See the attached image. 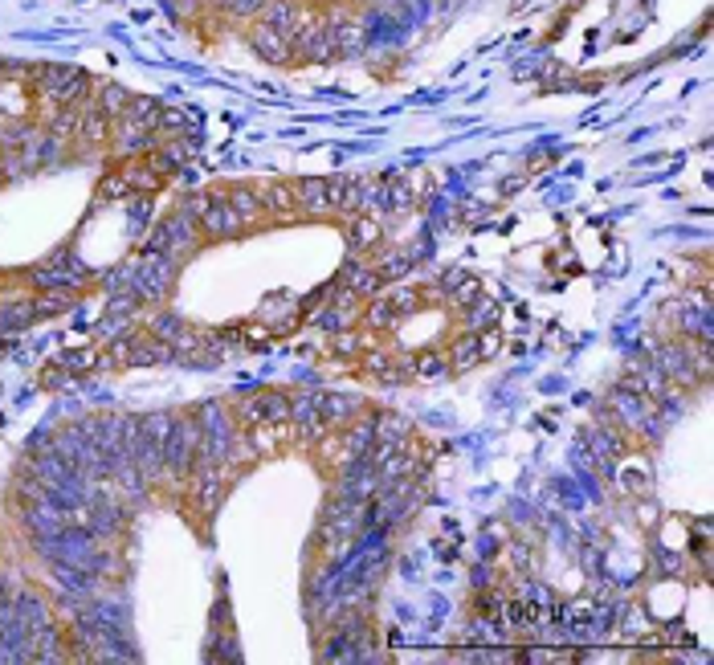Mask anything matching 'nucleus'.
I'll return each instance as SVG.
<instances>
[{
  "label": "nucleus",
  "mask_w": 714,
  "mask_h": 665,
  "mask_svg": "<svg viewBox=\"0 0 714 665\" xmlns=\"http://www.w3.org/2000/svg\"><path fill=\"white\" fill-rule=\"evenodd\" d=\"M388 302H392V311H396V319H408V314L421 311V294L416 290H396V294H388Z\"/></svg>",
  "instance_id": "obj_26"
},
{
  "label": "nucleus",
  "mask_w": 714,
  "mask_h": 665,
  "mask_svg": "<svg viewBox=\"0 0 714 665\" xmlns=\"http://www.w3.org/2000/svg\"><path fill=\"white\" fill-rule=\"evenodd\" d=\"M360 322H363V331H392L400 319H396V311H392V302H388V299L372 294L368 306L360 311Z\"/></svg>",
  "instance_id": "obj_17"
},
{
  "label": "nucleus",
  "mask_w": 714,
  "mask_h": 665,
  "mask_svg": "<svg viewBox=\"0 0 714 665\" xmlns=\"http://www.w3.org/2000/svg\"><path fill=\"white\" fill-rule=\"evenodd\" d=\"M261 205H266V213H278V216L299 213V196H294V184H269V188L261 192Z\"/></svg>",
  "instance_id": "obj_19"
},
{
  "label": "nucleus",
  "mask_w": 714,
  "mask_h": 665,
  "mask_svg": "<svg viewBox=\"0 0 714 665\" xmlns=\"http://www.w3.org/2000/svg\"><path fill=\"white\" fill-rule=\"evenodd\" d=\"M376 274L392 282V278H404L408 274V258L404 253H384V258H376Z\"/></svg>",
  "instance_id": "obj_25"
},
{
  "label": "nucleus",
  "mask_w": 714,
  "mask_h": 665,
  "mask_svg": "<svg viewBox=\"0 0 714 665\" xmlns=\"http://www.w3.org/2000/svg\"><path fill=\"white\" fill-rule=\"evenodd\" d=\"M269 0H225V13L233 16V21H254V16H261V8H266Z\"/></svg>",
  "instance_id": "obj_24"
},
{
  "label": "nucleus",
  "mask_w": 714,
  "mask_h": 665,
  "mask_svg": "<svg viewBox=\"0 0 714 665\" xmlns=\"http://www.w3.org/2000/svg\"><path fill=\"white\" fill-rule=\"evenodd\" d=\"M33 319H37V311H33L29 294H0V335L25 331Z\"/></svg>",
  "instance_id": "obj_6"
},
{
  "label": "nucleus",
  "mask_w": 714,
  "mask_h": 665,
  "mask_svg": "<svg viewBox=\"0 0 714 665\" xmlns=\"http://www.w3.org/2000/svg\"><path fill=\"white\" fill-rule=\"evenodd\" d=\"M249 46H254L266 61H274V66H286V61H294L290 37H286L282 29H274V25H266V21H257L254 29H249Z\"/></svg>",
  "instance_id": "obj_3"
},
{
  "label": "nucleus",
  "mask_w": 714,
  "mask_h": 665,
  "mask_svg": "<svg viewBox=\"0 0 714 665\" xmlns=\"http://www.w3.org/2000/svg\"><path fill=\"white\" fill-rule=\"evenodd\" d=\"M408 372H413L416 380H441V375L449 372V360L441 352H416L413 360H408Z\"/></svg>",
  "instance_id": "obj_20"
},
{
  "label": "nucleus",
  "mask_w": 714,
  "mask_h": 665,
  "mask_svg": "<svg viewBox=\"0 0 714 665\" xmlns=\"http://www.w3.org/2000/svg\"><path fill=\"white\" fill-rule=\"evenodd\" d=\"M441 290L449 294V302H457V306H469L478 299V294H482V282H478V278H469L466 269H449L446 274V282H441Z\"/></svg>",
  "instance_id": "obj_13"
},
{
  "label": "nucleus",
  "mask_w": 714,
  "mask_h": 665,
  "mask_svg": "<svg viewBox=\"0 0 714 665\" xmlns=\"http://www.w3.org/2000/svg\"><path fill=\"white\" fill-rule=\"evenodd\" d=\"M339 286H347V290L360 294V299H372V294L384 290V278L376 274V266H363V261H352V266L343 269V278H339Z\"/></svg>",
  "instance_id": "obj_8"
},
{
  "label": "nucleus",
  "mask_w": 714,
  "mask_h": 665,
  "mask_svg": "<svg viewBox=\"0 0 714 665\" xmlns=\"http://www.w3.org/2000/svg\"><path fill=\"white\" fill-rule=\"evenodd\" d=\"M299 0H269L266 8H261V21L274 25V29H282L286 37H294V25H299Z\"/></svg>",
  "instance_id": "obj_16"
},
{
  "label": "nucleus",
  "mask_w": 714,
  "mask_h": 665,
  "mask_svg": "<svg viewBox=\"0 0 714 665\" xmlns=\"http://www.w3.org/2000/svg\"><path fill=\"white\" fill-rule=\"evenodd\" d=\"M180 274V258L172 253L143 249V258L135 261V294L143 302H163L172 294V282Z\"/></svg>",
  "instance_id": "obj_1"
},
{
  "label": "nucleus",
  "mask_w": 714,
  "mask_h": 665,
  "mask_svg": "<svg viewBox=\"0 0 714 665\" xmlns=\"http://www.w3.org/2000/svg\"><path fill=\"white\" fill-rule=\"evenodd\" d=\"M90 102H94V107H99L107 119H123L127 107H131V94L123 90V86H115V82H102L99 94H94Z\"/></svg>",
  "instance_id": "obj_18"
},
{
  "label": "nucleus",
  "mask_w": 714,
  "mask_h": 665,
  "mask_svg": "<svg viewBox=\"0 0 714 665\" xmlns=\"http://www.w3.org/2000/svg\"><path fill=\"white\" fill-rule=\"evenodd\" d=\"M294 196H299V208L310 216H327L331 200H327V180H299L294 184Z\"/></svg>",
  "instance_id": "obj_10"
},
{
  "label": "nucleus",
  "mask_w": 714,
  "mask_h": 665,
  "mask_svg": "<svg viewBox=\"0 0 714 665\" xmlns=\"http://www.w3.org/2000/svg\"><path fill=\"white\" fill-rule=\"evenodd\" d=\"M372 421H376V445H388V449H404V445H408V425H404V417L372 413Z\"/></svg>",
  "instance_id": "obj_12"
},
{
  "label": "nucleus",
  "mask_w": 714,
  "mask_h": 665,
  "mask_svg": "<svg viewBox=\"0 0 714 665\" xmlns=\"http://www.w3.org/2000/svg\"><path fill=\"white\" fill-rule=\"evenodd\" d=\"M331 352L343 355V360H360V352H363V335H360L355 327L335 331V339H331Z\"/></svg>",
  "instance_id": "obj_23"
},
{
  "label": "nucleus",
  "mask_w": 714,
  "mask_h": 665,
  "mask_svg": "<svg viewBox=\"0 0 714 665\" xmlns=\"http://www.w3.org/2000/svg\"><path fill=\"white\" fill-rule=\"evenodd\" d=\"M494 314H499V306L494 299H486V294H478L469 306H461V331H469V335H478V331H486L494 322Z\"/></svg>",
  "instance_id": "obj_15"
},
{
  "label": "nucleus",
  "mask_w": 714,
  "mask_h": 665,
  "mask_svg": "<svg viewBox=\"0 0 714 665\" xmlns=\"http://www.w3.org/2000/svg\"><path fill=\"white\" fill-rule=\"evenodd\" d=\"M347 241H352V249H360V253L376 249V245H380V221H372V216H355Z\"/></svg>",
  "instance_id": "obj_21"
},
{
  "label": "nucleus",
  "mask_w": 714,
  "mask_h": 665,
  "mask_svg": "<svg viewBox=\"0 0 714 665\" xmlns=\"http://www.w3.org/2000/svg\"><path fill=\"white\" fill-rule=\"evenodd\" d=\"M229 208L241 216V229H249V225H257L261 216H266V205H261V192L246 188V184L229 188Z\"/></svg>",
  "instance_id": "obj_9"
},
{
  "label": "nucleus",
  "mask_w": 714,
  "mask_h": 665,
  "mask_svg": "<svg viewBox=\"0 0 714 665\" xmlns=\"http://www.w3.org/2000/svg\"><path fill=\"white\" fill-rule=\"evenodd\" d=\"M200 233H205V238H213V241L233 238V233H241V216L229 208V200H216L213 196V205L200 213Z\"/></svg>",
  "instance_id": "obj_5"
},
{
  "label": "nucleus",
  "mask_w": 714,
  "mask_h": 665,
  "mask_svg": "<svg viewBox=\"0 0 714 665\" xmlns=\"http://www.w3.org/2000/svg\"><path fill=\"white\" fill-rule=\"evenodd\" d=\"M335 49H339V58H352V54H360L363 49V37H368V29H363L355 16H335Z\"/></svg>",
  "instance_id": "obj_11"
},
{
  "label": "nucleus",
  "mask_w": 714,
  "mask_h": 665,
  "mask_svg": "<svg viewBox=\"0 0 714 665\" xmlns=\"http://www.w3.org/2000/svg\"><path fill=\"white\" fill-rule=\"evenodd\" d=\"M123 192H131L127 188V176H123V172H115V176H107V180L99 184V196H94V200H99V205H110V200L123 196Z\"/></svg>",
  "instance_id": "obj_27"
},
{
  "label": "nucleus",
  "mask_w": 714,
  "mask_h": 665,
  "mask_svg": "<svg viewBox=\"0 0 714 665\" xmlns=\"http://www.w3.org/2000/svg\"><path fill=\"white\" fill-rule=\"evenodd\" d=\"M449 372H469L474 364H482V352H478V335H469V331H461V335L449 343Z\"/></svg>",
  "instance_id": "obj_14"
},
{
  "label": "nucleus",
  "mask_w": 714,
  "mask_h": 665,
  "mask_svg": "<svg viewBox=\"0 0 714 665\" xmlns=\"http://www.w3.org/2000/svg\"><path fill=\"white\" fill-rule=\"evenodd\" d=\"M368 413L360 396H343V392H319V417L327 421V428H343L352 425L355 417Z\"/></svg>",
  "instance_id": "obj_4"
},
{
  "label": "nucleus",
  "mask_w": 714,
  "mask_h": 665,
  "mask_svg": "<svg viewBox=\"0 0 714 665\" xmlns=\"http://www.w3.org/2000/svg\"><path fill=\"white\" fill-rule=\"evenodd\" d=\"M653 364L661 367V375H666L674 388L698 392L702 384H707V380H702V372L694 367V360H690V352H686L682 339H666V343L653 347Z\"/></svg>",
  "instance_id": "obj_2"
},
{
  "label": "nucleus",
  "mask_w": 714,
  "mask_h": 665,
  "mask_svg": "<svg viewBox=\"0 0 714 665\" xmlns=\"http://www.w3.org/2000/svg\"><path fill=\"white\" fill-rule=\"evenodd\" d=\"M376 196H384V184L380 180H347V188H343V200H339V208L335 213H363V208L372 205Z\"/></svg>",
  "instance_id": "obj_7"
},
{
  "label": "nucleus",
  "mask_w": 714,
  "mask_h": 665,
  "mask_svg": "<svg viewBox=\"0 0 714 665\" xmlns=\"http://www.w3.org/2000/svg\"><path fill=\"white\" fill-rule=\"evenodd\" d=\"M74 302H78V290H46L33 299V311H37V319H49V314L69 311Z\"/></svg>",
  "instance_id": "obj_22"
}]
</instances>
